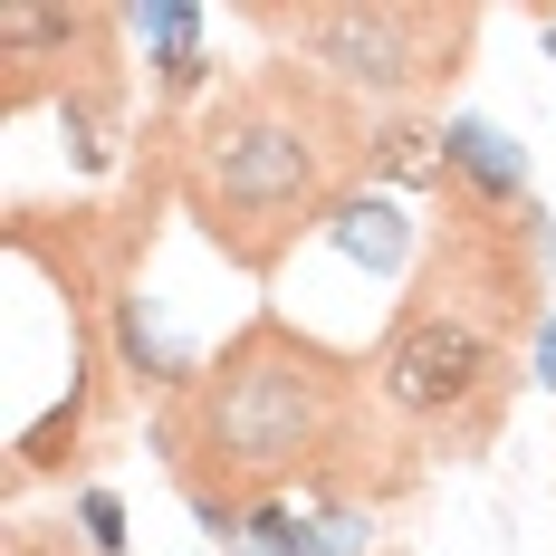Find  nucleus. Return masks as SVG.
<instances>
[{"mask_svg": "<svg viewBox=\"0 0 556 556\" xmlns=\"http://www.w3.org/2000/svg\"><path fill=\"white\" fill-rule=\"evenodd\" d=\"M384 422H393V403L375 393V365H345L317 336L260 317L192 384H173L164 470L202 508V528L240 547L250 508L403 490L393 470H375V451H403Z\"/></svg>", "mask_w": 556, "mask_h": 556, "instance_id": "f257e3e1", "label": "nucleus"}, {"mask_svg": "<svg viewBox=\"0 0 556 556\" xmlns=\"http://www.w3.org/2000/svg\"><path fill=\"white\" fill-rule=\"evenodd\" d=\"M365 173H375V115L298 58H269V67L230 77L222 97H202V115L182 125V154H173L182 212L202 222V240L260 278L317 222L355 212Z\"/></svg>", "mask_w": 556, "mask_h": 556, "instance_id": "f03ea898", "label": "nucleus"}, {"mask_svg": "<svg viewBox=\"0 0 556 556\" xmlns=\"http://www.w3.org/2000/svg\"><path fill=\"white\" fill-rule=\"evenodd\" d=\"M260 39H288L355 106H413L442 77H460V58L480 39L470 10H403V0H345V10H250Z\"/></svg>", "mask_w": 556, "mask_h": 556, "instance_id": "7ed1b4c3", "label": "nucleus"}, {"mask_svg": "<svg viewBox=\"0 0 556 556\" xmlns=\"http://www.w3.org/2000/svg\"><path fill=\"white\" fill-rule=\"evenodd\" d=\"M144 39L164 49V97L182 106V97L202 87V67H212V58H202V10H144Z\"/></svg>", "mask_w": 556, "mask_h": 556, "instance_id": "20e7f679", "label": "nucleus"}, {"mask_svg": "<svg viewBox=\"0 0 556 556\" xmlns=\"http://www.w3.org/2000/svg\"><path fill=\"white\" fill-rule=\"evenodd\" d=\"M77 528H87V547H97V556L125 547V508H115L106 490H87V500H77Z\"/></svg>", "mask_w": 556, "mask_h": 556, "instance_id": "39448f33", "label": "nucleus"}, {"mask_svg": "<svg viewBox=\"0 0 556 556\" xmlns=\"http://www.w3.org/2000/svg\"><path fill=\"white\" fill-rule=\"evenodd\" d=\"M10 556H77L67 538H49V528H10Z\"/></svg>", "mask_w": 556, "mask_h": 556, "instance_id": "423d86ee", "label": "nucleus"}]
</instances>
